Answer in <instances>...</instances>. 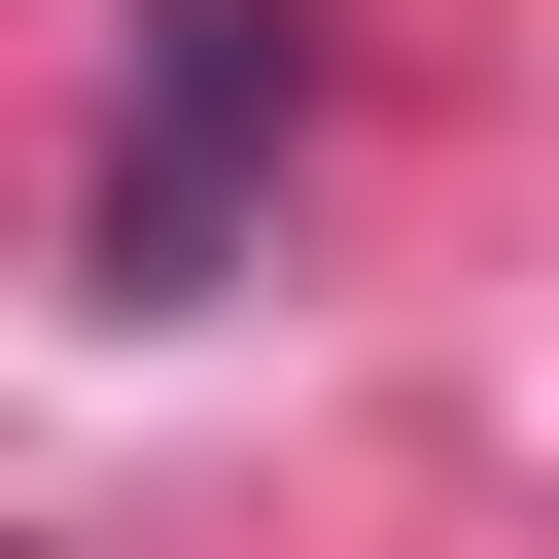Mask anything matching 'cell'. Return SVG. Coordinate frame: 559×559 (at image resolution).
I'll return each instance as SVG.
<instances>
[{
    "instance_id": "6da1fadb",
    "label": "cell",
    "mask_w": 559,
    "mask_h": 559,
    "mask_svg": "<svg viewBox=\"0 0 559 559\" xmlns=\"http://www.w3.org/2000/svg\"><path fill=\"white\" fill-rule=\"evenodd\" d=\"M280 140H314V0H140V105H105L70 280H105V314H210L245 210H280Z\"/></svg>"
}]
</instances>
